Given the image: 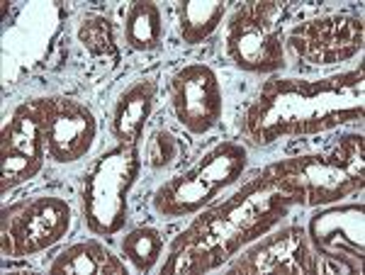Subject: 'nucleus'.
I'll use <instances>...</instances> for the list:
<instances>
[{"label":"nucleus","mask_w":365,"mask_h":275,"mask_svg":"<svg viewBox=\"0 0 365 275\" xmlns=\"http://www.w3.org/2000/svg\"><path fill=\"white\" fill-rule=\"evenodd\" d=\"M317 254L302 227L270 234L232 263V275H317Z\"/></svg>","instance_id":"nucleus-10"},{"label":"nucleus","mask_w":365,"mask_h":275,"mask_svg":"<svg viewBox=\"0 0 365 275\" xmlns=\"http://www.w3.org/2000/svg\"><path fill=\"white\" fill-rule=\"evenodd\" d=\"M51 273H66V275H122L125 263L117 256L110 254L103 244L98 242H81L73 247L63 249L54 261L49 263Z\"/></svg>","instance_id":"nucleus-15"},{"label":"nucleus","mask_w":365,"mask_h":275,"mask_svg":"<svg viewBox=\"0 0 365 275\" xmlns=\"http://www.w3.org/2000/svg\"><path fill=\"white\" fill-rule=\"evenodd\" d=\"M44 117L46 154L56 163H73L96 142V117L91 108L71 98H39Z\"/></svg>","instance_id":"nucleus-11"},{"label":"nucleus","mask_w":365,"mask_h":275,"mask_svg":"<svg viewBox=\"0 0 365 275\" xmlns=\"http://www.w3.org/2000/svg\"><path fill=\"white\" fill-rule=\"evenodd\" d=\"M363 20L351 13H336L307 20L287 34V46L314 66L349 61L363 49Z\"/></svg>","instance_id":"nucleus-9"},{"label":"nucleus","mask_w":365,"mask_h":275,"mask_svg":"<svg viewBox=\"0 0 365 275\" xmlns=\"http://www.w3.org/2000/svg\"><path fill=\"white\" fill-rule=\"evenodd\" d=\"M280 3H246L227 25V56L249 73H275L285 68Z\"/></svg>","instance_id":"nucleus-6"},{"label":"nucleus","mask_w":365,"mask_h":275,"mask_svg":"<svg viewBox=\"0 0 365 275\" xmlns=\"http://www.w3.org/2000/svg\"><path fill=\"white\" fill-rule=\"evenodd\" d=\"M266 171L297 204L319 207L339 202L365 183V139L363 134H346L329 151L285 159Z\"/></svg>","instance_id":"nucleus-3"},{"label":"nucleus","mask_w":365,"mask_h":275,"mask_svg":"<svg viewBox=\"0 0 365 275\" xmlns=\"http://www.w3.org/2000/svg\"><path fill=\"white\" fill-rule=\"evenodd\" d=\"M225 17V3L217 0H185L178 5V29L185 44H200L217 29Z\"/></svg>","instance_id":"nucleus-17"},{"label":"nucleus","mask_w":365,"mask_h":275,"mask_svg":"<svg viewBox=\"0 0 365 275\" xmlns=\"http://www.w3.org/2000/svg\"><path fill=\"white\" fill-rule=\"evenodd\" d=\"M178 151H180L178 139L166 130H158L151 134L149 144H146V161H149L151 168H163L175 161Z\"/></svg>","instance_id":"nucleus-20"},{"label":"nucleus","mask_w":365,"mask_h":275,"mask_svg":"<svg viewBox=\"0 0 365 275\" xmlns=\"http://www.w3.org/2000/svg\"><path fill=\"white\" fill-rule=\"evenodd\" d=\"M249 154L239 142H222L185 173L163 183L154 195V209L161 217L175 219L195 214L222 190L241 178Z\"/></svg>","instance_id":"nucleus-4"},{"label":"nucleus","mask_w":365,"mask_h":275,"mask_svg":"<svg viewBox=\"0 0 365 275\" xmlns=\"http://www.w3.org/2000/svg\"><path fill=\"white\" fill-rule=\"evenodd\" d=\"M46 139L42 103L32 100L15 110L3 127L0 142V190L8 192L34 178L44 163Z\"/></svg>","instance_id":"nucleus-8"},{"label":"nucleus","mask_w":365,"mask_h":275,"mask_svg":"<svg viewBox=\"0 0 365 275\" xmlns=\"http://www.w3.org/2000/svg\"><path fill=\"white\" fill-rule=\"evenodd\" d=\"M170 105L187 132H210L222 117V88L215 71L205 63L182 66L170 78Z\"/></svg>","instance_id":"nucleus-12"},{"label":"nucleus","mask_w":365,"mask_h":275,"mask_svg":"<svg viewBox=\"0 0 365 275\" xmlns=\"http://www.w3.org/2000/svg\"><path fill=\"white\" fill-rule=\"evenodd\" d=\"M295 197L282 190L278 180L263 168L241 190L215 204L180 234L163 263L166 275L207 273L239 254L256 239L266 237L275 224L287 217Z\"/></svg>","instance_id":"nucleus-1"},{"label":"nucleus","mask_w":365,"mask_h":275,"mask_svg":"<svg viewBox=\"0 0 365 275\" xmlns=\"http://www.w3.org/2000/svg\"><path fill=\"white\" fill-rule=\"evenodd\" d=\"M163 237L151 227H137L122 242V254L139 273H149L161 259Z\"/></svg>","instance_id":"nucleus-18"},{"label":"nucleus","mask_w":365,"mask_h":275,"mask_svg":"<svg viewBox=\"0 0 365 275\" xmlns=\"http://www.w3.org/2000/svg\"><path fill=\"white\" fill-rule=\"evenodd\" d=\"M363 68L322 81L273 78L246 110L244 132L253 144L268 146L363 120Z\"/></svg>","instance_id":"nucleus-2"},{"label":"nucleus","mask_w":365,"mask_h":275,"mask_svg":"<svg viewBox=\"0 0 365 275\" xmlns=\"http://www.w3.org/2000/svg\"><path fill=\"white\" fill-rule=\"evenodd\" d=\"M156 83L154 81H137L129 85L115 103L113 110V134L120 144L137 146L144 134V127L154 113Z\"/></svg>","instance_id":"nucleus-14"},{"label":"nucleus","mask_w":365,"mask_h":275,"mask_svg":"<svg viewBox=\"0 0 365 275\" xmlns=\"http://www.w3.org/2000/svg\"><path fill=\"white\" fill-rule=\"evenodd\" d=\"M161 8L149 0H137L129 5L125 17V42L134 51H154L163 42Z\"/></svg>","instance_id":"nucleus-16"},{"label":"nucleus","mask_w":365,"mask_h":275,"mask_svg":"<svg viewBox=\"0 0 365 275\" xmlns=\"http://www.w3.org/2000/svg\"><path fill=\"white\" fill-rule=\"evenodd\" d=\"M309 244L324 259H365V207L336 204L317 212L309 219Z\"/></svg>","instance_id":"nucleus-13"},{"label":"nucleus","mask_w":365,"mask_h":275,"mask_svg":"<svg viewBox=\"0 0 365 275\" xmlns=\"http://www.w3.org/2000/svg\"><path fill=\"white\" fill-rule=\"evenodd\" d=\"M71 227V207L66 200L42 195L34 200L3 209L0 249L10 259H25L51 249L66 237Z\"/></svg>","instance_id":"nucleus-7"},{"label":"nucleus","mask_w":365,"mask_h":275,"mask_svg":"<svg viewBox=\"0 0 365 275\" xmlns=\"http://www.w3.org/2000/svg\"><path fill=\"white\" fill-rule=\"evenodd\" d=\"M78 42L86 46L88 54L98 58H120V49L115 42V27L113 20L105 15H88L83 17L78 27Z\"/></svg>","instance_id":"nucleus-19"},{"label":"nucleus","mask_w":365,"mask_h":275,"mask_svg":"<svg viewBox=\"0 0 365 275\" xmlns=\"http://www.w3.org/2000/svg\"><path fill=\"white\" fill-rule=\"evenodd\" d=\"M141 159L137 146L120 144L105 151L93 163L83 180L81 202L88 229L100 237H113L127 222V197L137 183Z\"/></svg>","instance_id":"nucleus-5"}]
</instances>
